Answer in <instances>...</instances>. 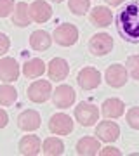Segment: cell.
Segmentation results:
<instances>
[{"instance_id":"cell-17","label":"cell","mask_w":139,"mask_h":156,"mask_svg":"<svg viewBox=\"0 0 139 156\" xmlns=\"http://www.w3.org/2000/svg\"><path fill=\"white\" fill-rule=\"evenodd\" d=\"M42 151V142L37 135H24L19 140V153L24 156H35Z\"/></svg>"},{"instance_id":"cell-29","label":"cell","mask_w":139,"mask_h":156,"mask_svg":"<svg viewBox=\"0 0 139 156\" xmlns=\"http://www.w3.org/2000/svg\"><path fill=\"white\" fill-rule=\"evenodd\" d=\"M9 47H11V42H9V38H7L4 33H0V56H4L7 50H9Z\"/></svg>"},{"instance_id":"cell-11","label":"cell","mask_w":139,"mask_h":156,"mask_svg":"<svg viewBox=\"0 0 139 156\" xmlns=\"http://www.w3.org/2000/svg\"><path fill=\"white\" fill-rule=\"evenodd\" d=\"M52 99H54L56 108H63V109H64V108H70L73 102H75L77 94H75V90H73L70 85H59V87L54 90Z\"/></svg>"},{"instance_id":"cell-24","label":"cell","mask_w":139,"mask_h":156,"mask_svg":"<svg viewBox=\"0 0 139 156\" xmlns=\"http://www.w3.org/2000/svg\"><path fill=\"white\" fill-rule=\"evenodd\" d=\"M68 7H70V11H71L73 14L83 16L85 12L89 11L90 2L89 0H70V2H68Z\"/></svg>"},{"instance_id":"cell-12","label":"cell","mask_w":139,"mask_h":156,"mask_svg":"<svg viewBox=\"0 0 139 156\" xmlns=\"http://www.w3.org/2000/svg\"><path fill=\"white\" fill-rule=\"evenodd\" d=\"M47 73H49V78L54 80V82H61L68 76L70 73V66L68 62L63 59V57H54L52 61L47 64Z\"/></svg>"},{"instance_id":"cell-10","label":"cell","mask_w":139,"mask_h":156,"mask_svg":"<svg viewBox=\"0 0 139 156\" xmlns=\"http://www.w3.org/2000/svg\"><path fill=\"white\" fill-rule=\"evenodd\" d=\"M96 135L97 139L103 140V142H115V140L120 137V127H118L115 122H101L97 127H96Z\"/></svg>"},{"instance_id":"cell-15","label":"cell","mask_w":139,"mask_h":156,"mask_svg":"<svg viewBox=\"0 0 139 156\" xmlns=\"http://www.w3.org/2000/svg\"><path fill=\"white\" fill-rule=\"evenodd\" d=\"M30 16L37 23H45L52 17V9L44 0H35L33 4L30 5Z\"/></svg>"},{"instance_id":"cell-25","label":"cell","mask_w":139,"mask_h":156,"mask_svg":"<svg viewBox=\"0 0 139 156\" xmlns=\"http://www.w3.org/2000/svg\"><path fill=\"white\" fill-rule=\"evenodd\" d=\"M127 71L134 80H139V56H130L127 59Z\"/></svg>"},{"instance_id":"cell-20","label":"cell","mask_w":139,"mask_h":156,"mask_svg":"<svg viewBox=\"0 0 139 156\" xmlns=\"http://www.w3.org/2000/svg\"><path fill=\"white\" fill-rule=\"evenodd\" d=\"M50 42H52V38H50V35L47 33V31H44V30H37V31H33L31 33V37H30V45H31V49L33 50H47L50 47Z\"/></svg>"},{"instance_id":"cell-8","label":"cell","mask_w":139,"mask_h":156,"mask_svg":"<svg viewBox=\"0 0 139 156\" xmlns=\"http://www.w3.org/2000/svg\"><path fill=\"white\" fill-rule=\"evenodd\" d=\"M127 68L122 66V64H111L108 69H106V83L113 87V89H120L127 83Z\"/></svg>"},{"instance_id":"cell-31","label":"cell","mask_w":139,"mask_h":156,"mask_svg":"<svg viewBox=\"0 0 139 156\" xmlns=\"http://www.w3.org/2000/svg\"><path fill=\"white\" fill-rule=\"evenodd\" d=\"M122 2H125V0H106V4H108V5H113V7L120 5Z\"/></svg>"},{"instance_id":"cell-21","label":"cell","mask_w":139,"mask_h":156,"mask_svg":"<svg viewBox=\"0 0 139 156\" xmlns=\"http://www.w3.org/2000/svg\"><path fill=\"white\" fill-rule=\"evenodd\" d=\"M44 71H45V62L38 57H33V59L26 61L24 66H23V75L26 78H38L44 75Z\"/></svg>"},{"instance_id":"cell-19","label":"cell","mask_w":139,"mask_h":156,"mask_svg":"<svg viewBox=\"0 0 139 156\" xmlns=\"http://www.w3.org/2000/svg\"><path fill=\"white\" fill-rule=\"evenodd\" d=\"M30 19H31V16H30V5L24 4V2L16 4L14 11H12V23L16 26H19V28H24V26L30 24Z\"/></svg>"},{"instance_id":"cell-2","label":"cell","mask_w":139,"mask_h":156,"mask_svg":"<svg viewBox=\"0 0 139 156\" xmlns=\"http://www.w3.org/2000/svg\"><path fill=\"white\" fill-rule=\"evenodd\" d=\"M75 118L83 127H92L99 120V109L90 102H80L75 108Z\"/></svg>"},{"instance_id":"cell-9","label":"cell","mask_w":139,"mask_h":156,"mask_svg":"<svg viewBox=\"0 0 139 156\" xmlns=\"http://www.w3.org/2000/svg\"><path fill=\"white\" fill-rule=\"evenodd\" d=\"M19 76V64L14 57H2L0 59V80L2 82H16Z\"/></svg>"},{"instance_id":"cell-16","label":"cell","mask_w":139,"mask_h":156,"mask_svg":"<svg viewBox=\"0 0 139 156\" xmlns=\"http://www.w3.org/2000/svg\"><path fill=\"white\" fill-rule=\"evenodd\" d=\"M101 111L106 118H111V120H117L125 113V104L123 101L117 99V97H111V99H106L101 106Z\"/></svg>"},{"instance_id":"cell-32","label":"cell","mask_w":139,"mask_h":156,"mask_svg":"<svg viewBox=\"0 0 139 156\" xmlns=\"http://www.w3.org/2000/svg\"><path fill=\"white\" fill-rule=\"evenodd\" d=\"M50 2H56V4H61L63 0H50Z\"/></svg>"},{"instance_id":"cell-4","label":"cell","mask_w":139,"mask_h":156,"mask_svg":"<svg viewBox=\"0 0 139 156\" xmlns=\"http://www.w3.org/2000/svg\"><path fill=\"white\" fill-rule=\"evenodd\" d=\"M50 95H52V87L47 80H37L28 87V99L31 102H37V104L45 102Z\"/></svg>"},{"instance_id":"cell-27","label":"cell","mask_w":139,"mask_h":156,"mask_svg":"<svg viewBox=\"0 0 139 156\" xmlns=\"http://www.w3.org/2000/svg\"><path fill=\"white\" fill-rule=\"evenodd\" d=\"M14 0H0V17H7L14 11Z\"/></svg>"},{"instance_id":"cell-22","label":"cell","mask_w":139,"mask_h":156,"mask_svg":"<svg viewBox=\"0 0 139 156\" xmlns=\"http://www.w3.org/2000/svg\"><path fill=\"white\" fill-rule=\"evenodd\" d=\"M42 151H44V154H47V156L63 154V153H64V144H63V140L57 139V137H47V139L44 140Z\"/></svg>"},{"instance_id":"cell-13","label":"cell","mask_w":139,"mask_h":156,"mask_svg":"<svg viewBox=\"0 0 139 156\" xmlns=\"http://www.w3.org/2000/svg\"><path fill=\"white\" fill-rule=\"evenodd\" d=\"M40 115L35 109H26L17 116V127L24 132H33L40 127Z\"/></svg>"},{"instance_id":"cell-14","label":"cell","mask_w":139,"mask_h":156,"mask_svg":"<svg viewBox=\"0 0 139 156\" xmlns=\"http://www.w3.org/2000/svg\"><path fill=\"white\" fill-rule=\"evenodd\" d=\"M89 17H90V23H92L94 26H97V28H106V26H110L111 21H113V12H111L106 5H97L90 11Z\"/></svg>"},{"instance_id":"cell-23","label":"cell","mask_w":139,"mask_h":156,"mask_svg":"<svg viewBox=\"0 0 139 156\" xmlns=\"http://www.w3.org/2000/svg\"><path fill=\"white\" fill-rule=\"evenodd\" d=\"M17 99V92L12 85L5 83V85H0V104L2 106H11L14 104Z\"/></svg>"},{"instance_id":"cell-5","label":"cell","mask_w":139,"mask_h":156,"mask_svg":"<svg viewBox=\"0 0 139 156\" xmlns=\"http://www.w3.org/2000/svg\"><path fill=\"white\" fill-rule=\"evenodd\" d=\"M77 82L80 85V89L83 90H94L96 87H99L101 83V73L99 69H96V68H83L80 69L77 75Z\"/></svg>"},{"instance_id":"cell-28","label":"cell","mask_w":139,"mask_h":156,"mask_svg":"<svg viewBox=\"0 0 139 156\" xmlns=\"http://www.w3.org/2000/svg\"><path fill=\"white\" fill-rule=\"evenodd\" d=\"M99 154L101 156H122V151L117 149V147H111V146H108V147H101Z\"/></svg>"},{"instance_id":"cell-26","label":"cell","mask_w":139,"mask_h":156,"mask_svg":"<svg viewBox=\"0 0 139 156\" xmlns=\"http://www.w3.org/2000/svg\"><path fill=\"white\" fill-rule=\"evenodd\" d=\"M127 123L134 130H139V106H134L127 111Z\"/></svg>"},{"instance_id":"cell-1","label":"cell","mask_w":139,"mask_h":156,"mask_svg":"<svg viewBox=\"0 0 139 156\" xmlns=\"http://www.w3.org/2000/svg\"><path fill=\"white\" fill-rule=\"evenodd\" d=\"M117 28L122 38L130 44H139V0H132L117 16Z\"/></svg>"},{"instance_id":"cell-18","label":"cell","mask_w":139,"mask_h":156,"mask_svg":"<svg viewBox=\"0 0 139 156\" xmlns=\"http://www.w3.org/2000/svg\"><path fill=\"white\" fill-rule=\"evenodd\" d=\"M99 139H94V137H82L77 142V153L82 156H94L99 153Z\"/></svg>"},{"instance_id":"cell-3","label":"cell","mask_w":139,"mask_h":156,"mask_svg":"<svg viewBox=\"0 0 139 156\" xmlns=\"http://www.w3.org/2000/svg\"><path fill=\"white\" fill-rule=\"evenodd\" d=\"M54 40L57 45L61 47H70V45L77 44L78 40V30L75 24H70V23H64L61 26H57L54 30Z\"/></svg>"},{"instance_id":"cell-30","label":"cell","mask_w":139,"mask_h":156,"mask_svg":"<svg viewBox=\"0 0 139 156\" xmlns=\"http://www.w3.org/2000/svg\"><path fill=\"white\" fill-rule=\"evenodd\" d=\"M7 122H9V116H7V113L0 108V128H4L7 125Z\"/></svg>"},{"instance_id":"cell-7","label":"cell","mask_w":139,"mask_h":156,"mask_svg":"<svg viewBox=\"0 0 139 156\" xmlns=\"http://www.w3.org/2000/svg\"><path fill=\"white\" fill-rule=\"evenodd\" d=\"M89 49L94 56H106L113 49V38L108 33H96L89 42Z\"/></svg>"},{"instance_id":"cell-6","label":"cell","mask_w":139,"mask_h":156,"mask_svg":"<svg viewBox=\"0 0 139 156\" xmlns=\"http://www.w3.org/2000/svg\"><path fill=\"white\" fill-rule=\"evenodd\" d=\"M49 130L56 135H68L73 132V120L66 113H56L49 122Z\"/></svg>"}]
</instances>
